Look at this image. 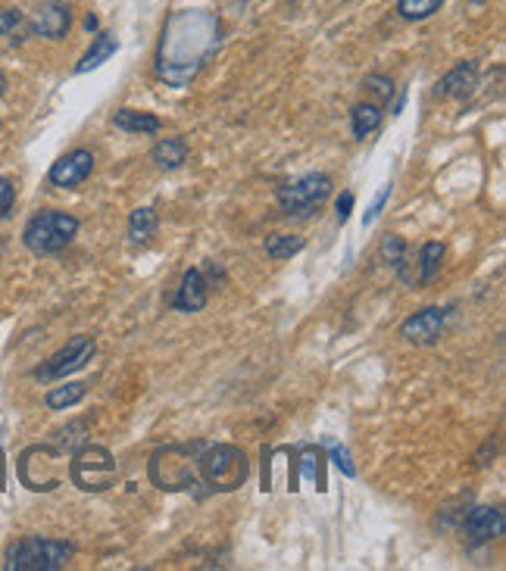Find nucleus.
Returning <instances> with one entry per match:
<instances>
[{"label": "nucleus", "mask_w": 506, "mask_h": 571, "mask_svg": "<svg viewBox=\"0 0 506 571\" xmlns=\"http://www.w3.org/2000/svg\"><path fill=\"white\" fill-rule=\"evenodd\" d=\"M197 475L210 490L229 493L244 487V481L250 478V462L244 456V450L232 447V444H216L197 453Z\"/></svg>", "instance_id": "f257e3e1"}, {"label": "nucleus", "mask_w": 506, "mask_h": 571, "mask_svg": "<svg viewBox=\"0 0 506 571\" xmlns=\"http://www.w3.org/2000/svg\"><path fill=\"white\" fill-rule=\"evenodd\" d=\"M204 450V444H169L160 447L150 456V481L160 490H191L197 487V453Z\"/></svg>", "instance_id": "f03ea898"}, {"label": "nucleus", "mask_w": 506, "mask_h": 571, "mask_svg": "<svg viewBox=\"0 0 506 571\" xmlns=\"http://www.w3.org/2000/svg\"><path fill=\"white\" fill-rule=\"evenodd\" d=\"M75 547L66 540L50 537H22L7 547L4 568L7 571H57L72 559Z\"/></svg>", "instance_id": "7ed1b4c3"}, {"label": "nucleus", "mask_w": 506, "mask_h": 571, "mask_svg": "<svg viewBox=\"0 0 506 571\" xmlns=\"http://www.w3.org/2000/svg\"><path fill=\"white\" fill-rule=\"evenodd\" d=\"M79 231V219L60 213V210H41L38 216L29 219L22 231V241L35 256H50V253H60Z\"/></svg>", "instance_id": "20e7f679"}, {"label": "nucleus", "mask_w": 506, "mask_h": 571, "mask_svg": "<svg viewBox=\"0 0 506 571\" xmlns=\"http://www.w3.org/2000/svg\"><path fill=\"white\" fill-rule=\"evenodd\" d=\"M69 478L72 484L85 490V493H104L116 484L119 472H116V459L107 447L97 444H82L72 453L69 462Z\"/></svg>", "instance_id": "39448f33"}, {"label": "nucleus", "mask_w": 506, "mask_h": 571, "mask_svg": "<svg viewBox=\"0 0 506 571\" xmlns=\"http://www.w3.org/2000/svg\"><path fill=\"white\" fill-rule=\"evenodd\" d=\"M328 194H332V178L322 175V172H310V175L291 181V185L278 188L275 200H278V210H282L285 216L307 219L328 200Z\"/></svg>", "instance_id": "423d86ee"}, {"label": "nucleus", "mask_w": 506, "mask_h": 571, "mask_svg": "<svg viewBox=\"0 0 506 571\" xmlns=\"http://www.w3.org/2000/svg\"><path fill=\"white\" fill-rule=\"evenodd\" d=\"M94 353H97V347H94V341L88 334H75L72 341L60 350V353H54L50 356L44 366H38L35 369V378L38 381H57V378H66V375H72V372H79V369H85L88 362L94 359Z\"/></svg>", "instance_id": "0eeeda50"}, {"label": "nucleus", "mask_w": 506, "mask_h": 571, "mask_svg": "<svg viewBox=\"0 0 506 571\" xmlns=\"http://www.w3.org/2000/svg\"><path fill=\"white\" fill-rule=\"evenodd\" d=\"M91 169H94L91 150L79 147V150L66 153V157H60L54 166H50L47 181H50V185H54V188H79L82 181H88Z\"/></svg>", "instance_id": "6e6552de"}, {"label": "nucleus", "mask_w": 506, "mask_h": 571, "mask_svg": "<svg viewBox=\"0 0 506 571\" xmlns=\"http://www.w3.org/2000/svg\"><path fill=\"white\" fill-rule=\"evenodd\" d=\"M444 322H447V313L438 306H428L422 309V313L410 316L407 322L400 325V337L403 341H410L416 347H428V344H435L441 331H444Z\"/></svg>", "instance_id": "1a4fd4ad"}, {"label": "nucleus", "mask_w": 506, "mask_h": 571, "mask_svg": "<svg viewBox=\"0 0 506 571\" xmlns=\"http://www.w3.org/2000/svg\"><path fill=\"white\" fill-rule=\"evenodd\" d=\"M207 297H210V284H207L204 269H188L182 275L179 291H175V297L169 303H172V309H179V313H200V309L207 306Z\"/></svg>", "instance_id": "9d476101"}, {"label": "nucleus", "mask_w": 506, "mask_h": 571, "mask_svg": "<svg viewBox=\"0 0 506 571\" xmlns=\"http://www.w3.org/2000/svg\"><path fill=\"white\" fill-rule=\"evenodd\" d=\"M72 25V13L66 4L60 0H47V4L38 7L35 19H32V32L41 35V38H50V41H60Z\"/></svg>", "instance_id": "9b49d317"}, {"label": "nucleus", "mask_w": 506, "mask_h": 571, "mask_svg": "<svg viewBox=\"0 0 506 571\" xmlns=\"http://www.w3.org/2000/svg\"><path fill=\"white\" fill-rule=\"evenodd\" d=\"M503 531H506V518H503L500 509L478 506L466 518V534H469L472 543H491V540L503 537Z\"/></svg>", "instance_id": "f8f14e48"}, {"label": "nucleus", "mask_w": 506, "mask_h": 571, "mask_svg": "<svg viewBox=\"0 0 506 571\" xmlns=\"http://www.w3.org/2000/svg\"><path fill=\"white\" fill-rule=\"evenodd\" d=\"M475 88H478V66H475V63H460L457 69H450L444 79L438 82L435 94H438V97L466 100Z\"/></svg>", "instance_id": "ddd939ff"}, {"label": "nucleus", "mask_w": 506, "mask_h": 571, "mask_svg": "<svg viewBox=\"0 0 506 571\" xmlns=\"http://www.w3.org/2000/svg\"><path fill=\"white\" fill-rule=\"evenodd\" d=\"M157 228H160V219H157L154 206H138V210L129 216V244L132 247H147L150 241L157 238Z\"/></svg>", "instance_id": "4468645a"}, {"label": "nucleus", "mask_w": 506, "mask_h": 571, "mask_svg": "<svg viewBox=\"0 0 506 571\" xmlns=\"http://www.w3.org/2000/svg\"><path fill=\"white\" fill-rule=\"evenodd\" d=\"M294 459H297V478H307L316 484V490H325V453L322 447H300L294 450Z\"/></svg>", "instance_id": "2eb2a0df"}, {"label": "nucleus", "mask_w": 506, "mask_h": 571, "mask_svg": "<svg viewBox=\"0 0 506 571\" xmlns=\"http://www.w3.org/2000/svg\"><path fill=\"white\" fill-rule=\"evenodd\" d=\"M113 125L119 132H129V135H157L163 122L154 113H141V110H116L113 113Z\"/></svg>", "instance_id": "dca6fc26"}, {"label": "nucleus", "mask_w": 506, "mask_h": 571, "mask_svg": "<svg viewBox=\"0 0 506 571\" xmlns=\"http://www.w3.org/2000/svg\"><path fill=\"white\" fill-rule=\"evenodd\" d=\"M154 163L163 169V172H175V169H182L185 160H188V144L185 138H163L157 147H154Z\"/></svg>", "instance_id": "f3484780"}, {"label": "nucleus", "mask_w": 506, "mask_h": 571, "mask_svg": "<svg viewBox=\"0 0 506 571\" xmlns=\"http://www.w3.org/2000/svg\"><path fill=\"white\" fill-rule=\"evenodd\" d=\"M116 50H119L116 35H110V32H100V35L94 38V44L88 47V54L79 60V66H75V72H88V69L104 66V63L116 54Z\"/></svg>", "instance_id": "a211bd4d"}, {"label": "nucleus", "mask_w": 506, "mask_h": 571, "mask_svg": "<svg viewBox=\"0 0 506 571\" xmlns=\"http://www.w3.org/2000/svg\"><path fill=\"white\" fill-rule=\"evenodd\" d=\"M385 113L378 103H357V107L350 110V122H353V138H369L378 125H382Z\"/></svg>", "instance_id": "6ab92c4d"}, {"label": "nucleus", "mask_w": 506, "mask_h": 571, "mask_svg": "<svg viewBox=\"0 0 506 571\" xmlns=\"http://www.w3.org/2000/svg\"><path fill=\"white\" fill-rule=\"evenodd\" d=\"M444 253H447V247L441 241L422 244V250H419V278H416L419 284H432L438 278L441 263H444Z\"/></svg>", "instance_id": "aec40b11"}, {"label": "nucleus", "mask_w": 506, "mask_h": 571, "mask_svg": "<svg viewBox=\"0 0 506 571\" xmlns=\"http://www.w3.org/2000/svg\"><path fill=\"white\" fill-rule=\"evenodd\" d=\"M85 394H88V384L69 381V384H60V387H50L44 403H47V409H69L75 403H82Z\"/></svg>", "instance_id": "412c9836"}, {"label": "nucleus", "mask_w": 506, "mask_h": 571, "mask_svg": "<svg viewBox=\"0 0 506 571\" xmlns=\"http://www.w3.org/2000/svg\"><path fill=\"white\" fill-rule=\"evenodd\" d=\"M378 253H382V259H385V263H388L403 281H410V272H407V244H403V238L385 235V238H382V247H378Z\"/></svg>", "instance_id": "4be33fe9"}, {"label": "nucleus", "mask_w": 506, "mask_h": 571, "mask_svg": "<svg viewBox=\"0 0 506 571\" xmlns=\"http://www.w3.org/2000/svg\"><path fill=\"white\" fill-rule=\"evenodd\" d=\"M444 7V0H397V13L407 22H422L435 16Z\"/></svg>", "instance_id": "5701e85b"}, {"label": "nucleus", "mask_w": 506, "mask_h": 571, "mask_svg": "<svg viewBox=\"0 0 506 571\" xmlns=\"http://www.w3.org/2000/svg\"><path fill=\"white\" fill-rule=\"evenodd\" d=\"M307 247V241L297 238V235H269L266 238V253L272 259H291L294 253H300Z\"/></svg>", "instance_id": "b1692460"}, {"label": "nucleus", "mask_w": 506, "mask_h": 571, "mask_svg": "<svg viewBox=\"0 0 506 571\" xmlns=\"http://www.w3.org/2000/svg\"><path fill=\"white\" fill-rule=\"evenodd\" d=\"M328 456H332V462L338 465V469H341L347 478H357V465H353V459H350L347 447L335 444V440H328Z\"/></svg>", "instance_id": "393cba45"}, {"label": "nucleus", "mask_w": 506, "mask_h": 571, "mask_svg": "<svg viewBox=\"0 0 506 571\" xmlns=\"http://www.w3.org/2000/svg\"><path fill=\"white\" fill-rule=\"evenodd\" d=\"M13 200H16V191H13V181L0 175V219L10 216L13 210Z\"/></svg>", "instance_id": "a878e982"}, {"label": "nucleus", "mask_w": 506, "mask_h": 571, "mask_svg": "<svg viewBox=\"0 0 506 571\" xmlns=\"http://www.w3.org/2000/svg\"><path fill=\"white\" fill-rule=\"evenodd\" d=\"M388 197H391V185H385V191H382V194H378V197H375V203L369 206V213L363 216V225H366V228H369V225H372V222L378 219V213H382V210H385V203H388Z\"/></svg>", "instance_id": "bb28decb"}, {"label": "nucleus", "mask_w": 506, "mask_h": 571, "mask_svg": "<svg viewBox=\"0 0 506 571\" xmlns=\"http://www.w3.org/2000/svg\"><path fill=\"white\" fill-rule=\"evenodd\" d=\"M19 22H22V13H19V10H0V35H10Z\"/></svg>", "instance_id": "cd10ccee"}, {"label": "nucleus", "mask_w": 506, "mask_h": 571, "mask_svg": "<svg viewBox=\"0 0 506 571\" xmlns=\"http://www.w3.org/2000/svg\"><path fill=\"white\" fill-rule=\"evenodd\" d=\"M335 210H338V222L344 225V222L350 219V210H353V194H350V191H344V194L338 197Z\"/></svg>", "instance_id": "c85d7f7f"}, {"label": "nucleus", "mask_w": 506, "mask_h": 571, "mask_svg": "<svg viewBox=\"0 0 506 571\" xmlns=\"http://www.w3.org/2000/svg\"><path fill=\"white\" fill-rule=\"evenodd\" d=\"M366 85H375V91L382 94V100H391V91H394V85H391L388 79H382V75H369V79H366Z\"/></svg>", "instance_id": "c756f323"}, {"label": "nucleus", "mask_w": 506, "mask_h": 571, "mask_svg": "<svg viewBox=\"0 0 506 571\" xmlns=\"http://www.w3.org/2000/svg\"><path fill=\"white\" fill-rule=\"evenodd\" d=\"M85 29H88V32H94V29H97V16H94V13H88V19H85Z\"/></svg>", "instance_id": "7c9ffc66"}, {"label": "nucleus", "mask_w": 506, "mask_h": 571, "mask_svg": "<svg viewBox=\"0 0 506 571\" xmlns=\"http://www.w3.org/2000/svg\"><path fill=\"white\" fill-rule=\"evenodd\" d=\"M4 91H7V79H4V72H0V97H4Z\"/></svg>", "instance_id": "2f4dec72"}, {"label": "nucleus", "mask_w": 506, "mask_h": 571, "mask_svg": "<svg viewBox=\"0 0 506 571\" xmlns=\"http://www.w3.org/2000/svg\"><path fill=\"white\" fill-rule=\"evenodd\" d=\"M472 4H485V0H472Z\"/></svg>", "instance_id": "473e14b6"}]
</instances>
